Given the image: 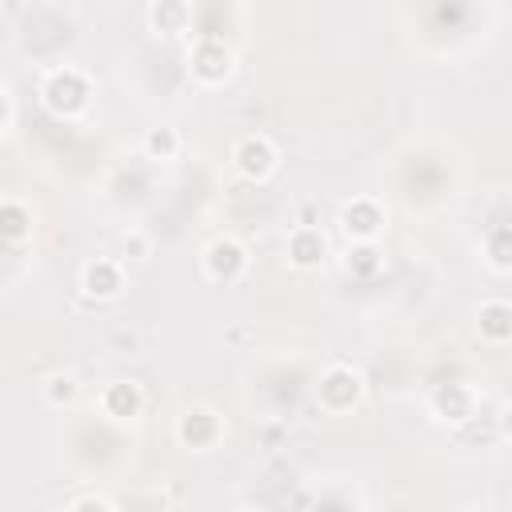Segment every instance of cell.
I'll list each match as a JSON object with an SVG mask.
<instances>
[{"label": "cell", "mask_w": 512, "mask_h": 512, "mask_svg": "<svg viewBox=\"0 0 512 512\" xmlns=\"http://www.w3.org/2000/svg\"><path fill=\"white\" fill-rule=\"evenodd\" d=\"M40 96H44V104H48V112H52V116L72 120V116H80V112L88 108L92 88H88L84 72H76V68H56V72L44 80Z\"/></svg>", "instance_id": "obj_1"}, {"label": "cell", "mask_w": 512, "mask_h": 512, "mask_svg": "<svg viewBox=\"0 0 512 512\" xmlns=\"http://www.w3.org/2000/svg\"><path fill=\"white\" fill-rule=\"evenodd\" d=\"M360 396H364V376L352 364H332L316 380V400L324 412H348L360 404Z\"/></svg>", "instance_id": "obj_2"}, {"label": "cell", "mask_w": 512, "mask_h": 512, "mask_svg": "<svg viewBox=\"0 0 512 512\" xmlns=\"http://www.w3.org/2000/svg\"><path fill=\"white\" fill-rule=\"evenodd\" d=\"M276 164H280V152H276V144H272L268 136H244V140L232 148V168H236L244 180H252V184L268 180V176L276 172Z\"/></svg>", "instance_id": "obj_3"}, {"label": "cell", "mask_w": 512, "mask_h": 512, "mask_svg": "<svg viewBox=\"0 0 512 512\" xmlns=\"http://www.w3.org/2000/svg\"><path fill=\"white\" fill-rule=\"evenodd\" d=\"M244 272H248V252H244L240 240L216 236V240L204 248V276H208V280H216V284H236Z\"/></svg>", "instance_id": "obj_4"}, {"label": "cell", "mask_w": 512, "mask_h": 512, "mask_svg": "<svg viewBox=\"0 0 512 512\" xmlns=\"http://www.w3.org/2000/svg\"><path fill=\"white\" fill-rule=\"evenodd\" d=\"M188 68H192V76L200 80V84H224L228 80V72H232V52L224 48V40H216V36H200L196 44H192V52H188Z\"/></svg>", "instance_id": "obj_5"}, {"label": "cell", "mask_w": 512, "mask_h": 512, "mask_svg": "<svg viewBox=\"0 0 512 512\" xmlns=\"http://www.w3.org/2000/svg\"><path fill=\"white\" fill-rule=\"evenodd\" d=\"M220 436H224V424H220V416H216L212 408H188V412L176 420V440H180L184 448L204 452V448H212Z\"/></svg>", "instance_id": "obj_6"}, {"label": "cell", "mask_w": 512, "mask_h": 512, "mask_svg": "<svg viewBox=\"0 0 512 512\" xmlns=\"http://www.w3.org/2000/svg\"><path fill=\"white\" fill-rule=\"evenodd\" d=\"M432 412H436L440 424H468L476 416V396H472L468 384L448 380V384H440L432 392Z\"/></svg>", "instance_id": "obj_7"}, {"label": "cell", "mask_w": 512, "mask_h": 512, "mask_svg": "<svg viewBox=\"0 0 512 512\" xmlns=\"http://www.w3.org/2000/svg\"><path fill=\"white\" fill-rule=\"evenodd\" d=\"M340 228L348 232V240H376L384 228V208L372 196H356L352 204H344Z\"/></svg>", "instance_id": "obj_8"}, {"label": "cell", "mask_w": 512, "mask_h": 512, "mask_svg": "<svg viewBox=\"0 0 512 512\" xmlns=\"http://www.w3.org/2000/svg\"><path fill=\"white\" fill-rule=\"evenodd\" d=\"M324 252H328V240L316 224H296L292 236H288V264L292 268H320L324 264Z\"/></svg>", "instance_id": "obj_9"}, {"label": "cell", "mask_w": 512, "mask_h": 512, "mask_svg": "<svg viewBox=\"0 0 512 512\" xmlns=\"http://www.w3.org/2000/svg\"><path fill=\"white\" fill-rule=\"evenodd\" d=\"M84 296H92V300H112V296H120V288H124V268H120V260H108V256H96L88 268H84Z\"/></svg>", "instance_id": "obj_10"}, {"label": "cell", "mask_w": 512, "mask_h": 512, "mask_svg": "<svg viewBox=\"0 0 512 512\" xmlns=\"http://www.w3.org/2000/svg\"><path fill=\"white\" fill-rule=\"evenodd\" d=\"M100 408H104V416H112V420H132V416H140V408H144V392H140L136 380H112V384L100 392Z\"/></svg>", "instance_id": "obj_11"}, {"label": "cell", "mask_w": 512, "mask_h": 512, "mask_svg": "<svg viewBox=\"0 0 512 512\" xmlns=\"http://www.w3.org/2000/svg\"><path fill=\"white\" fill-rule=\"evenodd\" d=\"M148 24L156 36H184L192 24V8H188V0H152Z\"/></svg>", "instance_id": "obj_12"}, {"label": "cell", "mask_w": 512, "mask_h": 512, "mask_svg": "<svg viewBox=\"0 0 512 512\" xmlns=\"http://www.w3.org/2000/svg\"><path fill=\"white\" fill-rule=\"evenodd\" d=\"M476 328L488 344H508L512 340V304L508 300H484L476 312Z\"/></svg>", "instance_id": "obj_13"}, {"label": "cell", "mask_w": 512, "mask_h": 512, "mask_svg": "<svg viewBox=\"0 0 512 512\" xmlns=\"http://www.w3.org/2000/svg\"><path fill=\"white\" fill-rule=\"evenodd\" d=\"M344 264H348V272H352L356 280H372V276L384 268V256H380L376 240H352Z\"/></svg>", "instance_id": "obj_14"}, {"label": "cell", "mask_w": 512, "mask_h": 512, "mask_svg": "<svg viewBox=\"0 0 512 512\" xmlns=\"http://www.w3.org/2000/svg\"><path fill=\"white\" fill-rule=\"evenodd\" d=\"M28 232H32V212L20 200H4L0 204V236L8 244H20V240H28Z\"/></svg>", "instance_id": "obj_15"}, {"label": "cell", "mask_w": 512, "mask_h": 512, "mask_svg": "<svg viewBox=\"0 0 512 512\" xmlns=\"http://www.w3.org/2000/svg\"><path fill=\"white\" fill-rule=\"evenodd\" d=\"M484 252H488V264H492L496 272H512V224H496V228L488 232Z\"/></svg>", "instance_id": "obj_16"}, {"label": "cell", "mask_w": 512, "mask_h": 512, "mask_svg": "<svg viewBox=\"0 0 512 512\" xmlns=\"http://www.w3.org/2000/svg\"><path fill=\"white\" fill-rule=\"evenodd\" d=\"M144 152L152 156V160H172L176 152H180V136H176V128H148V136H144Z\"/></svg>", "instance_id": "obj_17"}, {"label": "cell", "mask_w": 512, "mask_h": 512, "mask_svg": "<svg viewBox=\"0 0 512 512\" xmlns=\"http://www.w3.org/2000/svg\"><path fill=\"white\" fill-rule=\"evenodd\" d=\"M44 396H48V404H72L76 400V380L68 376V372H56V376H48L44 380Z\"/></svg>", "instance_id": "obj_18"}, {"label": "cell", "mask_w": 512, "mask_h": 512, "mask_svg": "<svg viewBox=\"0 0 512 512\" xmlns=\"http://www.w3.org/2000/svg\"><path fill=\"white\" fill-rule=\"evenodd\" d=\"M64 508H68V512H112V508H116V500L88 492V496H76V500H68Z\"/></svg>", "instance_id": "obj_19"}, {"label": "cell", "mask_w": 512, "mask_h": 512, "mask_svg": "<svg viewBox=\"0 0 512 512\" xmlns=\"http://www.w3.org/2000/svg\"><path fill=\"white\" fill-rule=\"evenodd\" d=\"M124 256H132V260H144V256H148V236H140V232H128V236H124Z\"/></svg>", "instance_id": "obj_20"}, {"label": "cell", "mask_w": 512, "mask_h": 512, "mask_svg": "<svg viewBox=\"0 0 512 512\" xmlns=\"http://www.w3.org/2000/svg\"><path fill=\"white\" fill-rule=\"evenodd\" d=\"M496 428H500V436H504V440H512V404H504V408H500Z\"/></svg>", "instance_id": "obj_21"}]
</instances>
